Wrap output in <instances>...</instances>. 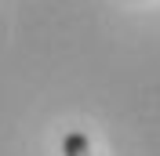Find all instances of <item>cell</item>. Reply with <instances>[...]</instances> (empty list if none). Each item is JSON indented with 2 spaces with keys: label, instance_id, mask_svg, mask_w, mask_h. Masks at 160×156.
<instances>
[{
  "label": "cell",
  "instance_id": "1",
  "mask_svg": "<svg viewBox=\"0 0 160 156\" xmlns=\"http://www.w3.org/2000/svg\"><path fill=\"white\" fill-rule=\"evenodd\" d=\"M62 153L66 156H91V145H88V138L80 134V131H69V134L62 138Z\"/></svg>",
  "mask_w": 160,
  "mask_h": 156
}]
</instances>
